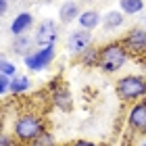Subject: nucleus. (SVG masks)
I'll return each instance as SVG.
<instances>
[{"instance_id":"f3484780","label":"nucleus","mask_w":146,"mask_h":146,"mask_svg":"<svg viewBox=\"0 0 146 146\" xmlns=\"http://www.w3.org/2000/svg\"><path fill=\"white\" fill-rule=\"evenodd\" d=\"M98 54H100V50L94 48V46H90V48L82 54V63L88 65V67H92V65H98Z\"/></svg>"},{"instance_id":"dca6fc26","label":"nucleus","mask_w":146,"mask_h":146,"mask_svg":"<svg viewBox=\"0 0 146 146\" xmlns=\"http://www.w3.org/2000/svg\"><path fill=\"white\" fill-rule=\"evenodd\" d=\"M27 90H29V77H25V75L13 77V84H11L13 94H23V92H27Z\"/></svg>"},{"instance_id":"aec40b11","label":"nucleus","mask_w":146,"mask_h":146,"mask_svg":"<svg viewBox=\"0 0 146 146\" xmlns=\"http://www.w3.org/2000/svg\"><path fill=\"white\" fill-rule=\"evenodd\" d=\"M11 84H13V79H11V77L0 75V92H2V94H6V92L11 90Z\"/></svg>"},{"instance_id":"9d476101","label":"nucleus","mask_w":146,"mask_h":146,"mask_svg":"<svg viewBox=\"0 0 146 146\" xmlns=\"http://www.w3.org/2000/svg\"><path fill=\"white\" fill-rule=\"evenodd\" d=\"M77 23H79V27H82V29H86V31H92L94 27H98V25L102 23V17L98 15V11L90 9V11H84L82 15L77 17Z\"/></svg>"},{"instance_id":"1a4fd4ad","label":"nucleus","mask_w":146,"mask_h":146,"mask_svg":"<svg viewBox=\"0 0 146 146\" xmlns=\"http://www.w3.org/2000/svg\"><path fill=\"white\" fill-rule=\"evenodd\" d=\"M31 23H34V15H31V13H21V15H17L15 19H13L11 34L13 36H23L25 31L31 27Z\"/></svg>"},{"instance_id":"412c9836","label":"nucleus","mask_w":146,"mask_h":146,"mask_svg":"<svg viewBox=\"0 0 146 146\" xmlns=\"http://www.w3.org/2000/svg\"><path fill=\"white\" fill-rule=\"evenodd\" d=\"M0 146H15V140H13L11 136H2V140H0Z\"/></svg>"},{"instance_id":"7ed1b4c3","label":"nucleus","mask_w":146,"mask_h":146,"mask_svg":"<svg viewBox=\"0 0 146 146\" xmlns=\"http://www.w3.org/2000/svg\"><path fill=\"white\" fill-rule=\"evenodd\" d=\"M117 96L125 102H138L146 96V77L142 75H125L115 86Z\"/></svg>"},{"instance_id":"f257e3e1","label":"nucleus","mask_w":146,"mask_h":146,"mask_svg":"<svg viewBox=\"0 0 146 146\" xmlns=\"http://www.w3.org/2000/svg\"><path fill=\"white\" fill-rule=\"evenodd\" d=\"M129 52L125 50V46L121 42H111L104 44L100 48V54H98V67L107 73H115L127 63Z\"/></svg>"},{"instance_id":"0eeeda50","label":"nucleus","mask_w":146,"mask_h":146,"mask_svg":"<svg viewBox=\"0 0 146 146\" xmlns=\"http://www.w3.org/2000/svg\"><path fill=\"white\" fill-rule=\"evenodd\" d=\"M127 123L138 134H146V98L138 100L134 107H131L129 115H127Z\"/></svg>"},{"instance_id":"39448f33","label":"nucleus","mask_w":146,"mask_h":146,"mask_svg":"<svg viewBox=\"0 0 146 146\" xmlns=\"http://www.w3.org/2000/svg\"><path fill=\"white\" fill-rule=\"evenodd\" d=\"M125 50L129 54H146V29L144 27H131L125 38L121 40Z\"/></svg>"},{"instance_id":"6e6552de","label":"nucleus","mask_w":146,"mask_h":146,"mask_svg":"<svg viewBox=\"0 0 146 146\" xmlns=\"http://www.w3.org/2000/svg\"><path fill=\"white\" fill-rule=\"evenodd\" d=\"M58 36V27H56V23L54 21H50V19H46V21H42L38 25V29H36V44L40 46H52L54 44V40Z\"/></svg>"},{"instance_id":"4be33fe9","label":"nucleus","mask_w":146,"mask_h":146,"mask_svg":"<svg viewBox=\"0 0 146 146\" xmlns=\"http://www.w3.org/2000/svg\"><path fill=\"white\" fill-rule=\"evenodd\" d=\"M71 146H98V144H94V142H90V140H75Z\"/></svg>"},{"instance_id":"f03ea898","label":"nucleus","mask_w":146,"mask_h":146,"mask_svg":"<svg viewBox=\"0 0 146 146\" xmlns=\"http://www.w3.org/2000/svg\"><path fill=\"white\" fill-rule=\"evenodd\" d=\"M44 134V121L34 113H25V115L17 117L15 127H13V136L19 142H36L40 136Z\"/></svg>"},{"instance_id":"4468645a","label":"nucleus","mask_w":146,"mask_h":146,"mask_svg":"<svg viewBox=\"0 0 146 146\" xmlns=\"http://www.w3.org/2000/svg\"><path fill=\"white\" fill-rule=\"evenodd\" d=\"M34 44H36V40H31L27 36H15V40H13V50L25 56V54H29V50H31Z\"/></svg>"},{"instance_id":"f8f14e48","label":"nucleus","mask_w":146,"mask_h":146,"mask_svg":"<svg viewBox=\"0 0 146 146\" xmlns=\"http://www.w3.org/2000/svg\"><path fill=\"white\" fill-rule=\"evenodd\" d=\"M82 13H79V6L77 2H73V0H69V2H65L61 9H58V19H61L63 23H71L73 19H77Z\"/></svg>"},{"instance_id":"b1692460","label":"nucleus","mask_w":146,"mask_h":146,"mask_svg":"<svg viewBox=\"0 0 146 146\" xmlns=\"http://www.w3.org/2000/svg\"><path fill=\"white\" fill-rule=\"evenodd\" d=\"M144 29H146V21H144Z\"/></svg>"},{"instance_id":"a211bd4d","label":"nucleus","mask_w":146,"mask_h":146,"mask_svg":"<svg viewBox=\"0 0 146 146\" xmlns=\"http://www.w3.org/2000/svg\"><path fill=\"white\" fill-rule=\"evenodd\" d=\"M0 75H6V77H17V65L6 61V58H2L0 61Z\"/></svg>"},{"instance_id":"5701e85b","label":"nucleus","mask_w":146,"mask_h":146,"mask_svg":"<svg viewBox=\"0 0 146 146\" xmlns=\"http://www.w3.org/2000/svg\"><path fill=\"white\" fill-rule=\"evenodd\" d=\"M0 11H2V15H6V11H9V0H0Z\"/></svg>"},{"instance_id":"6ab92c4d","label":"nucleus","mask_w":146,"mask_h":146,"mask_svg":"<svg viewBox=\"0 0 146 146\" xmlns=\"http://www.w3.org/2000/svg\"><path fill=\"white\" fill-rule=\"evenodd\" d=\"M34 144L36 146H54V138H52V134H46V131H44Z\"/></svg>"},{"instance_id":"423d86ee","label":"nucleus","mask_w":146,"mask_h":146,"mask_svg":"<svg viewBox=\"0 0 146 146\" xmlns=\"http://www.w3.org/2000/svg\"><path fill=\"white\" fill-rule=\"evenodd\" d=\"M90 46H92V36H90V31H86L82 27L71 31L69 38H67V50L75 56H82Z\"/></svg>"},{"instance_id":"9b49d317","label":"nucleus","mask_w":146,"mask_h":146,"mask_svg":"<svg viewBox=\"0 0 146 146\" xmlns=\"http://www.w3.org/2000/svg\"><path fill=\"white\" fill-rule=\"evenodd\" d=\"M52 100H54V104L61 111H71V104H73L71 92L65 88V86H61V88H56L54 92H52Z\"/></svg>"},{"instance_id":"2eb2a0df","label":"nucleus","mask_w":146,"mask_h":146,"mask_svg":"<svg viewBox=\"0 0 146 146\" xmlns=\"http://www.w3.org/2000/svg\"><path fill=\"white\" fill-rule=\"evenodd\" d=\"M144 9V0H119V11L123 15H138Z\"/></svg>"},{"instance_id":"393cba45","label":"nucleus","mask_w":146,"mask_h":146,"mask_svg":"<svg viewBox=\"0 0 146 146\" xmlns=\"http://www.w3.org/2000/svg\"><path fill=\"white\" fill-rule=\"evenodd\" d=\"M142 146H146V142H142Z\"/></svg>"},{"instance_id":"20e7f679","label":"nucleus","mask_w":146,"mask_h":146,"mask_svg":"<svg viewBox=\"0 0 146 146\" xmlns=\"http://www.w3.org/2000/svg\"><path fill=\"white\" fill-rule=\"evenodd\" d=\"M52 61H54V44L52 46H42L40 50L29 52V54L23 56L25 67L31 69V71H42V69L48 67Z\"/></svg>"},{"instance_id":"ddd939ff","label":"nucleus","mask_w":146,"mask_h":146,"mask_svg":"<svg viewBox=\"0 0 146 146\" xmlns=\"http://www.w3.org/2000/svg\"><path fill=\"white\" fill-rule=\"evenodd\" d=\"M121 25H123V13L121 11H109L102 17V27L107 31H113L117 27H121Z\"/></svg>"}]
</instances>
